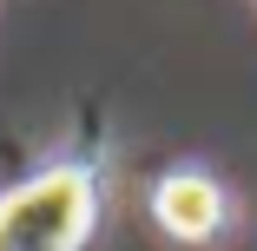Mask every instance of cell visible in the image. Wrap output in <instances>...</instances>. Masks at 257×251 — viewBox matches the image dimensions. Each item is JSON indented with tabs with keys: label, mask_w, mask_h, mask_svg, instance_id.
<instances>
[{
	"label": "cell",
	"mask_w": 257,
	"mask_h": 251,
	"mask_svg": "<svg viewBox=\"0 0 257 251\" xmlns=\"http://www.w3.org/2000/svg\"><path fill=\"white\" fill-rule=\"evenodd\" d=\"M152 218H159L172 238H211L224 225V192L204 172H172V179H159V192H152Z\"/></svg>",
	"instance_id": "obj_2"
},
{
	"label": "cell",
	"mask_w": 257,
	"mask_h": 251,
	"mask_svg": "<svg viewBox=\"0 0 257 251\" xmlns=\"http://www.w3.org/2000/svg\"><path fill=\"white\" fill-rule=\"evenodd\" d=\"M99 185L86 165H53L0 198V251H86Z\"/></svg>",
	"instance_id": "obj_1"
}]
</instances>
